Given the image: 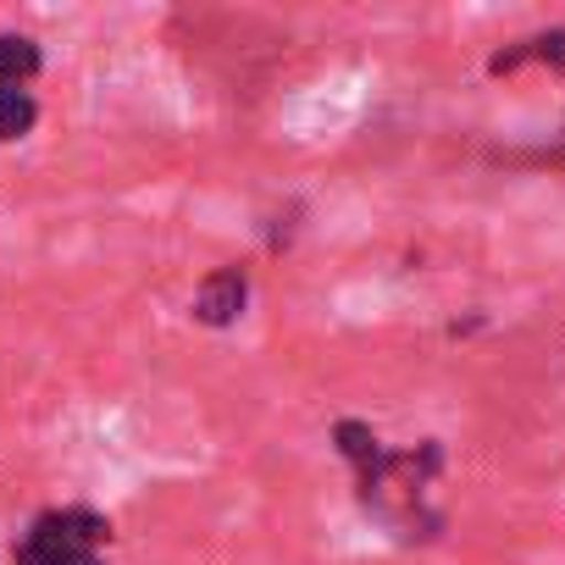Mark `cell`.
<instances>
[{"label":"cell","mask_w":565,"mask_h":565,"mask_svg":"<svg viewBox=\"0 0 565 565\" xmlns=\"http://www.w3.org/2000/svg\"><path fill=\"white\" fill-rule=\"evenodd\" d=\"M339 449L350 455V466L361 471V499H366V510H377L399 537H427L433 526H438V515L422 504L427 499V477L438 471V449L427 444L422 455H388L383 444H377V433L372 427H361V422H339Z\"/></svg>","instance_id":"6da1fadb"},{"label":"cell","mask_w":565,"mask_h":565,"mask_svg":"<svg viewBox=\"0 0 565 565\" xmlns=\"http://www.w3.org/2000/svg\"><path fill=\"white\" fill-rule=\"evenodd\" d=\"M106 537H111L106 515H95V510H84V504L45 510V515L23 532L18 565H100Z\"/></svg>","instance_id":"7a4b0ae2"},{"label":"cell","mask_w":565,"mask_h":565,"mask_svg":"<svg viewBox=\"0 0 565 565\" xmlns=\"http://www.w3.org/2000/svg\"><path fill=\"white\" fill-rule=\"evenodd\" d=\"M244 295H249L244 271H238V266H222V271H211V277L200 282V295H194V317H200L205 328H227V322H238Z\"/></svg>","instance_id":"3957f363"},{"label":"cell","mask_w":565,"mask_h":565,"mask_svg":"<svg viewBox=\"0 0 565 565\" xmlns=\"http://www.w3.org/2000/svg\"><path fill=\"white\" fill-rule=\"evenodd\" d=\"M526 62H543V67L565 73V29H548V34L515 40L510 51H499V56L488 62V73H515V67H526Z\"/></svg>","instance_id":"277c9868"},{"label":"cell","mask_w":565,"mask_h":565,"mask_svg":"<svg viewBox=\"0 0 565 565\" xmlns=\"http://www.w3.org/2000/svg\"><path fill=\"white\" fill-rule=\"evenodd\" d=\"M40 73V45L29 34H0V89H23Z\"/></svg>","instance_id":"5b68a950"},{"label":"cell","mask_w":565,"mask_h":565,"mask_svg":"<svg viewBox=\"0 0 565 565\" xmlns=\"http://www.w3.org/2000/svg\"><path fill=\"white\" fill-rule=\"evenodd\" d=\"M34 117H40V106L29 89H0V139H23L34 128Z\"/></svg>","instance_id":"8992f818"}]
</instances>
